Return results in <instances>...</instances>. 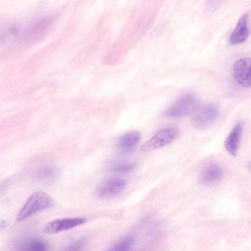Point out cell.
Instances as JSON below:
<instances>
[{"instance_id": "obj_1", "label": "cell", "mask_w": 251, "mask_h": 251, "mask_svg": "<svg viewBox=\"0 0 251 251\" xmlns=\"http://www.w3.org/2000/svg\"><path fill=\"white\" fill-rule=\"evenodd\" d=\"M53 203V200L48 194L43 192H35L30 196L19 212L17 221H23L38 211L50 207Z\"/></svg>"}, {"instance_id": "obj_2", "label": "cell", "mask_w": 251, "mask_h": 251, "mask_svg": "<svg viewBox=\"0 0 251 251\" xmlns=\"http://www.w3.org/2000/svg\"><path fill=\"white\" fill-rule=\"evenodd\" d=\"M199 106L196 96L191 93L180 96L165 112L168 117L181 118L194 113Z\"/></svg>"}, {"instance_id": "obj_3", "label": "cell", "mask_w": 251, "mask_h": 251, "mask_svg": "<svg viewBox=\"0 0 251 251\" xmlns=\"http://www.w3.org/2000/svg\"><path fill=\"white\" fill-rule=\"evenodd\" d=\"M219 115V107L213 103L205 104L197 108L194 113L192 123L194 127L204 129L212 126Z\"/></svg>"}, {"instance_id": "obj_4", "label": "cell", "mask_w": 251, "mask_h": 251, "mask_svg": "<svg viewBox=\"0 0 251 251\" xmlns=\"http://www.w3.org/2000/svg\"><path fill=\"white\" fill-rule=\"evenodd\" d=\"M178 134L179 130L176 128L169 127L163 129L145 143L142 146L141 150L148 151L166 146L174 141Z\"/></svg>"}, {"instance_id": "obj_5", "label": "cell", "mask_w": 251, "mask_h": 251, "mask_svg": "<svg viewBox=\"0 0 251 251\" xmlns=\"http://www.w3.org/2000/svg\"><path fill=\"white\" fill-rule=\"evenodd\" d=\"M126 182L119 177L106 179L99 183L97 187L98 195L102 198H110L121 194L125 189Z\"/></svg>"}, {"instance_id": "obj_6", "label": "cell", "mask_w": 251, "mask_h": 251, "mask_svg": "<svg viewBox=\"0 0 251 251\" xmlns=\"http://www.w3.org/2000/svg\"><path fill=\"white\" fill-rule=\"evenodd\" d=\"M86 222L85 218L80 217L55 219L48 222L43 227V230L48 234H55L73 228Z\"/></svg>"}, {"instance_id": "obj_7", "label": "cell", "mask_w": 251, "mask_h": 251, "mask_svg": "<svg viewBox=\"0 0 251 251\" xmlns=\"http://www.w3.org/2000/svg\"><path fill=\"white\" fill-rule=\"evenodd\" d=\"M53 22L51 18H44L31 26L25 34L23 40L26 43H34L47 33Z\"/></svg>"}, {"instance_id": "obj_8", "label": "cell", "mask_w": 251, "mask_h": 251, "mask_svg": "<svg viewBox=\"0 0 251 251\" xmlns=\"http://www.w3.org/2000/svg\"><path fill=\"white\" fill-rule=\"evenodd\" d=\"M233 76L237 82L245 87L251 86V59L244 57L238 59L233 67Z\"/></svg>"}, {"instance_id": "obj_9", "label": "cell", "mask_w": 251, "mask_h": 251, "mask_svg": "<svg viewBox=\"0 0 251 251\" xmlns=\"http://www.w3.org/2000/svg\"><path fill=\"white\" fill-rule=\"evenodd\" d=\"M250 35L249 16L244 14L239 20L237 24L231 33L229 42L232 45H236L245 42Z\"/></svg>"}, {"instance_id": "obj_10", "label": "cell", "mask_w": 251, "mask_h": 251, "mask_svg": "<svg viewBox=\"0 0 251 251\" xmlns=\"http://www.w3.org/2000/svg\"><path fill=\"white\" fill-rule=\"evenodd\" d=\"M138 131H131L122 135L117 142L118 149L122 152L128 153L133 150L140 138Z\"/></svg>"}, {"instance_id": "obj_11", "label": "cell", "mask_w": 251, "mask_h": 251, "mask_svg": "<svg viewBox=\"0 0 251 251\" xmlns=\"http://www.w3.org/2000/svg\"><path fill=\"white\" fill-rule=\"evenodd\" d=\"M243 130V125L237 124L231 131L225 142L227 151L232 155L235 156L238 151Z\"/></svg>"}, {"instance_id": "obj_12", "label": "cell", "mask_w": 251, "mask_h": 251, "mask_svg": "<svg viewBox=\"0 0 251 251\" xmlns=\"http://www.w3.org/2000/svg\"><path fill=\"white\" fill-rule=\"evenodd\" d=\"M223 170L218 165L213 164L204 168L200 177L201 182L204 184L214 183L221 179Z\"/></svg>"}, {"instance_id": "obj_13", "label": "cell", "mask_w": 251, "mask_h": 251, "mask_svg": "<svg viewBox=\"0 0 251 251\" xmlns=\"http://www.w3.org/2000/svg\"><path fill=\"white\" fill-rule=\"evenodd\" d=\"M18 251H47V245L41 239L32 238L22 243Z\"/></svg>"}, {"instance_id": "obj_14", "label": "cell", "mask_w": 251, "mask_h": 251, "mask_svg": "<svg viewBox=\"0 0 251 251\" xmlns=\"http://www.w3.org/2000/svg\"><path fill=\"white\" fill-rule=\"evenodd\" d=\"M58 175L57 170L54 167L45 166L39 168L35 172V177L41 181H51Z\"/></svg>"}, {"instance_id": "obj_15", "label": "cell", "mask_w": 251, "mask_h": 251, "mask_svg": "<svg viewBox=\"0 0 251 251\" xmlns=\"http://www.w3.org/2000/svg\"><path fill=\"white\" fill-rule=\"evenodd\" d=\"M133 236H126L117 242L108 251H127L133 242Z\"/></svg>"}, {"instance_id": "obj_16", "label": "cell", "mask_w": 251, "mask_h": 251, "mask_svg": "<svg viewBox=\"0 0 251 251\" xmlns=\"http://www.w3.org/2000/svg\"><path fill=\"white\" fill-rule=\"evenodd\" d=\"M135 167L134 164L133 163H122L114 166L112 169L115 172H127L132 170Z\"/></svg>"}, {"instance_id": "obj_17", "label": "cell", "mask_w": 251, "mask_h": 251, "mask_svg": "<svg viewBox=\"0 0 251 251\" xmlns=\"http://www.w3.org/2000/svg\"><path fill=\"white\" fill-rule=\"evenodd\" d=\"M82 246L81 241H76L66 247L62 251H79Z\"/></svg>"}, {"instance_id": "obj_18", "label": "cell", "mask_w": 251, "mask_h": 251, "mask_svg": "<svg viewBox=\"0 0 251 251\" xmlns=\"http://www.w3.org/2000/svg\"><path fill=\"white\" fill-rule=\"evenodd\" d=\"M7 225L8 223L6 221L4 220H0V230L5 228Z\"/></svg>"}, {"instance_id": "obj_19", "label": "cell", "mask_w": 251, "mask_h": 251, "mask_svg": "<svg viewBox=\"0 0 251 251\" xmlns=\"http://www.w3.org/2000/svg\"><path fill=\"white\" fill-rule=\"evenodd\" d=\"M6 185L4 183L0 184V193L3 191Z\"/></svg>"}]
</instances>
